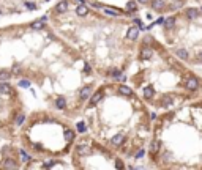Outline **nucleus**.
<instances>
[{"label":"nucleus","instance_id":"1","mask_svg":"<svg viewBox=\"0 0 202 170\" xmlns=\"http://www.w3.org/2000/svg\"><path fill=\"white\" fill-rule=\"evenodd\" d=\"M139 57H141V60H150L152 57H153V51H152V47L144 46L141 49V52H139Z\"/></svg>","mask_w":202,"mask_h":170},{"label":"nucleus","instance_id":"2","mask_svg":"<svg viewBox=\"0 0 202 170\" xmlns=\"http://www.w3.org/2000/svg\"><path fill=\"white\" fill-rule=\"evenodd\" d=\"M186 88L191 90V91L198 90V88H199V80L196 79V77H189V79L186 80Z\"/></svg>","mask_w":202,"mask_h":170},{"label":"nucleus","instance_id":"3","mask_svg":"<svg viewBox=\"0 0 202 170\" xmlns=\"http://www.w3.org/2000/svg\"><path fill=\"white\" fill-rule=\"evenodd\" d=\"M79 96H81V99H88V98L92 96V87L90 85H87V87H84V88L81 90V93H79Z\"/></svg>","mask_w":202,"mask_h":170},{"label":"nucleus","instance_id":"4","mask_svg":"<svg viewBox=\"0 0 202 170\" xmlns=\"http://www.w3.org/2000/svg\"><path fill=\"white\" fill-rule=\"evenodd\" d=\"M152 8L156 10V11H163V10L166 8L164 0H152Z\"/></svg>","mask_w":202,"mask_h":170},{"label":"nucleus","instance_id":"5","mask_svg":"<svg viewBox=\"0 0 202 170\" xmlns=\"http://www.w3.org/2000/svg\"><path fill=\"white\" fill-rule=\"evenodd\" d=\"M137 36H139V29H137V27H131V29L126 32V38H128V40H131V41H134Z\"/></svg>","mask_w":202,"mask_h":170},{"label":"nucleus","instance_id":"6","mask_svg":"<svg viewBox=\"0 0 202 170\" xmlns=\"http://www.w3.org/2000/svg\"><path fill=\"white\" fill-rule=\"evenodd\" d=\"M0 93H3V95H11V96L14 95L13 88H11L7 82H2V84H0Z\"/></svg>","mask_w":202,"mask_h":170},{"label":"nucleus","instance_id":"7","mask_svg":"<svg viewBox=\"0 0 202 170\" xmlns=\"http://www.w3.org/2000/svg\"><path fill=\"white\" fill-rule=\"evenodd\" d=\"M123 140H125V135H123V134H117V135H114L111 139V144L115 145V146H119V145L123 144Z\"/></svg>","mask_w":202,"mask_h":170},{"label":"nucleus","instance_id":"8","mask_svg":"<svg viewBox=\"0 0 202 170\" xmlns=\"http://www.w3.org/2000/svg\"><path fill=\"white\" fill-rule=\"evenodd\" d=\"M119 93L123 96H133V90L128 85H120L119 87Z\"/></svg>","mask_w":202,"mask_h":170},{"label":"nucleus","instance_id":"9","mask_svg":"<svg viewBox=\"0 0 202 170\" xmlns=\"http://www.w3.org/2000/svg\"><path fill=\"white\" fill-rule=\"evenodd\" d=\"M101 98H103V93H101V91H97L93 96H90V106H97V104L101 101Z\"/></svg>","mask_w":202,"mask_h":170},{"label":"nucleus","instance_id":"10","mask_svg":"<svg viewBox=\"0 0 202 170\" xmlns=\"http://www.w3.org/2000/svg\"><path fill=\"white\" fill-rule=\"evenodd\" d=\"M76 151H77V155H81V156H87L88 153H90V148L87 145H79L76 148Z\"/></svg>","mask_w":202,"mask_h":170},{"label":"nucleus","instance_id":"11","mask_svg":"<svg viewBox=\"0 0 202 170\" xmlns=\"http://www.w3.org/2000/svg\"><path fill=\"white\" fill-rule=\"evenodd\" d=\"M175 54H177V57H180L182 60H188V57H189V54L186 52V49H183V47L177 49V51H175Z\"/></svg>","mask_w":202,"mask_h":170},{"label":"nucleus","instance_id":"12","mask_svg":"<svg viewBox=\"0 0 202 170\" xmlns=\"http://www.w3.org/2000/svg\"><path fill=\"white\" fill-rule=\"evenodd\" d=\"M153 95H155V90H153V87H152V85H149V87H145V88H144V98L150 99Z\"/></svg>","mask_w":202,"mask_h":170},{"label":"nucleus","instance_id":"13","mask_svg":"<svg viewBox=\"0 0 202 170\" xmlns=\"http://www.w3.org/2000/svg\"><path fill=\"white\" fill-rule=\"evenodd\" d=\"M44 21H46V18H43V19H40V21H36V22H33V24H32V29H33V30L43 29V27H44Z\"/></svg>","mask_w":202,"mask_h":170},{"label":"nucleus","instance_id":"14","mask_svg":"<svg viewBox=\"0 0 202 170\" xmlns=\"http://www.w3.org/2000/svg\"><path fill=\"white\" fill-rule=\"evenodd\" d=\"M55 10H57V13H65L66 10H68V3H66V2H60L57 7H55Z\"/></svg>","mask_w":202,"mask_h":170},{"label":"nucleus","instance_id":"15","mask_svg":"<svg viewBox=\"0 0 202 170\" xmlns=\"http://www.w3.org/2000/svg\"><path fill=\"white\" fill-rule=\"evenodd\" d=\"M186 16H188L189 19H196V18L199 16V11H198L196 8H189L188 11H186Z\"/></svg>","mask_w":202,"mask_h":170},{"label":"nucleus","instance_id":"16","mask_svg":"<svg viewBox=\"0 0 202 170\" xmlns=\"http://www.w3.org/2000/svg\"><path fill=\"white\" fill-rule=\"evenodd\" d=\"M76 13L79 14V16H85L88 13V8L85 7V5H79V7L76 8Z\"/></svg>","mask_w":202,"mask_h":170},{"label":"nucleus","instance_id":"17","mask_svg":"<svg viewBox=\"0 0 202 170\" xmlns=\"http://www.w3.org/2000/svg\"><path fill=\"white\" fill-rule=\"evenodd\" d=\"M158 150H160V142H158V140L152 142V145H150V153H152V155H155Z\"/></svg>","mask_w":202,"mask_h":170},{"label":"nucleus","instance_id":"18","mask_svg":"<svg viewBox=\"0 0 202 170\" xmlns=\"http://www.w3.org/2000/svg\"><path fill=\"white\" fill-rule=\"evenodd\" d=\"M174 25H175V18H167L164 21V27H166V29H172Z\"/></svg>","mask_w":202,"mask_h":170},{"label":"nucleus","instance_id":"19","mask_svg":"<svg viewBox=\"0 0 202 170\" xmlns=\"http://www.w3.org/2000/svg\"><path fill=\"white\" fill-rule=\"evenodd\" d=\"M55 106H57V109H65V107H66L65 98H57V101H55Z\"/></svg>","mask_w":202,"mask_h":170},{"label":"nucleus","instance_id":"20","mask_svg":"<svg viewBox=\"0 0 202 170\" xmlns=\"http://www.w3.org/2000/svg\"><path fill=\"white\" fill-rule=\"evenodd\" d=\"M73 139H74V132H73L71 129H66L65 131V140L66 142H71Z\"/></svg>","mask_w":202,"mask_h":170},{"label":"nucleus","instance_id":"21","mask_svg":"<svg viewBox=\"0 0 202 170\" xmlns=\"http://www.w3.org/2000/svg\"><path fill=\"white\" fill-rule=\"evenodd\" d=\"M10 77H11V73H7V71H2V73H0V80L7 82V80H10Z\"/></svg>","mask_w":202,"mask_h":170},{"label":"nucleus","instance_id":"22","mask_svg":"<svg viewBox=\"0 0 202 170\" xmlns=\"http://www.w3.org/2000/svg\"><path fill=\"white\" fill-rule=\"evenodd\" d=\"M136 2H133V0H131V2H128L126 3V10H128V11H136Z\"/></svg>","mask_w":202,"mask_h":170},{"label":"nucleus","instance_id":"23","mask_svg":"<svg viewBox=\"0 0 202 170\" xmlns=\"http://www.w3.org/2000/svg\"><path fill=\"white\" fill-rule=\"evenodd\" d=\"M24 120H25V117H24V113H19V115H18V117H16V120H14V123H16V124H18V126H19V124H22V123H24Z\"/></svg>","mask_w":202,"mask_h":170},{"label":"nucleus","instance_id":"24","mask_svg":"<svg viewBox=\"0 0 202 170\" xmlns=\"http://www.w3.org/2000/svg\"><path fill=\"white\" fill-rule=\"evenodd\" d=\"M19 155H21V157H22V162H29V159H30V157H29V155H27V153H25L24 150H21V151H19Z\"/></svg>","mask_w":202,"mask_h":170},{"label":"nucleus","instance_id":"25","mask_svg":"<svg viewBox=\"0 0 202 170\" xmlns=\"http://www.w3.org/2000/svg\"><path fill=\"white\" fill-rule=\"evenodd\" d=\"M182 7H183V2L180 0V2H174L171 5V10H178V8H182Z\"/></svg>","mask_w":202,"mask_h":170},{"label":"nucleus","instance_id":"26","mask_svg":"<svg viewBox=\"0 0 202 170\" xmlns=\"http://www.w3.org/2000/svg\"><path fill=\"white\" fill-rule=\"evenodd\" d=\"M77 131H79V132H85V123L84 121L77 123Z\"/></svg>","mask_w":202,"mask_h":170},{"label":"nucleus","instance_id":"27","mask_svg":"<svg viewBox=\"0 0 202 170\" xmlns=\"http://www.w3.org/2000/svg\"><path fill=\"white\" fill-rule=\"evenodd\" d=\"M19 87H22V88H29L30 82L29 80H19Z\"/></svg>","mask_w":202,"mask_h":170},{"label":"nucleus","instance_id":"28","mask_svg":"<svg viewBox=\"0 0 202 170\" xmlns=\"http://www.w3.org/2000/svg\"><path fill=\"white\" fill-rule=\"evenodd\" d=\"M111 76H112L114 79H119V77H120V71H119V69H112V71H111Z\"/></svg>","mask_w":202,"mask_h":170},{"label":"nucleus","instance_id":"29","mask_svg":"<svg viewBox=\"0 0 202 170\" xmlns=\"http://www.w3.org/2000/svg\"><path fill=\"white\" fill-rule=\"evenodd\" d=\"M5 167H7V169H16V167H18V166H16V164H14V162H11V161H8V162H5Z\"/></svg>","mask_w":202,"mask_h":170},{"label":"nucleus","instance_id":"30","mask_svg":"<svg viewBox=\"0 0 202 170\" xmlns=\"http://www.w3.org/2000/svg\"><path fill=\"white\" fill-rule=\"evenodd\" d=\"M115 167L117 169H123V162L120 161V159H117V161H115Z\"/></svg>","mask_w":202,"mask_h":170},{"label":"nucleus","instance_id":"31","mask_svg":"<svg viewBox=\"0 0 202 170\" xmlns=\"http://www.w3.org/2000/svg\"><path fill=\"white\" fill-rule=\"evenodd\" d=\"M54 164H55V161H48L46 164H44V167H46V169H49V167H52Z\"/></svg>","mask_w":202,"mask_h":170},{"label":"nucleus","instance_id":"32","mask_svg":"<svg viewBox=\"0 0 202 170\" xmlns=\"http://www.w3.org/2000/svg\"><path fill=\"white\" fill-rule=\"evenodd\" d=\"M90 71H92V68H90V65H85V66H84V73H90Z\"/></svg>","mask_w":202,"mask_h":170},{"label":"nucleus","instance_id":"33","mask_svg":"<svg viewBox=\"0 0 202 170\" xmlns=\"http://www.w3.org/2000/svg\"><path fill=\"white\" fill-rule=\"evenodd\" d=\"M27 8H30V10H35V8H36V5H35V3H27Z\"/></svg>","mask_w":202,"mask_h":170},{"label":"nucleus","instance_id":"34","mask_svg":"<svg viewBox=\"0 0 202 170\" xmlns=\"http://www.w3.org/2000/svg\"><path fill=\"white\" fill-rule=\"evenodd\" d=\"M141 156H144V151H142V150H141V151H139L137 155H136V157H141Z\"/></svg>","mask_w":202,"mask_h":170},{"label":"nucleus","instance_id":"35","mask_svg":"<svg viewBox=\"0 0 202 170\" xmlns=\"http://www.w3.org/2000/svg\"><path fill=\"white\" fill-rule=\"evenodd\" d=\"M198 62H201V63H202V52H201L199 55H198Z\"/></svg>","mask_w":202,"mask_h":170},{"label":"nucleus","instance_id":"36","mask_svg":"<svg viewBox=\"0 0 202 170\" xmlns=\"http://www.w3.org/2000/svg\"><path fill=\"white\" fill-rule=\"evenodd\" d=\"M137 2H139V3H149L150 0H137Z\"/></svg>","mask_w":202,"mask_h":170}]
</instances>
